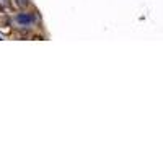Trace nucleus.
I'll use <instances>...</instances> for the list:
<instances>
[{
  "label": "nucleus",
  "instance_id": "obj_1",
  "mask_svg": "<svg viewBox=\"0 0 163 163\" xmlns=\"http://www.w3.org/2000/svg\"><path fill=\"white\" fill-rule=\"evenodd\" d=\"M33 21H34V18L30 13H18L17 15V23L20 26H30V25H33Z\"/></svg>",
  "mask_w": 163,
  "mask_h": 163
},
{
  "label": "nucleus",
  "instance_id": "obj_2",
  "mask_svg": "<svg viewBox=\"0 0 163 163\" xmlns=\"http://www.w3.org/2000/svg\"><path fill=\"white\" fill-rule=\"evenodd\" d=\"M30 3V0H17V5L18 7H26Z\"/></svg>",
  "mask_w": 163,
  "mask_h": 163
}]
</instances>
